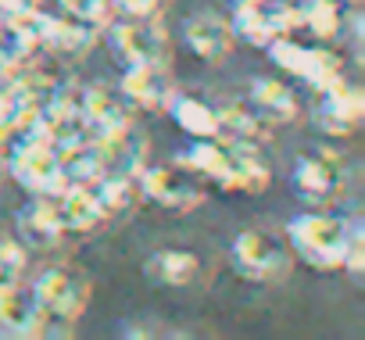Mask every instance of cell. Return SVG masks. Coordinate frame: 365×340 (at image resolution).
<instances>
[{"instance_id":"1","label":"cell","mask_w":365,"mask_h":340,"mask_svg":"<svg viewBox=\"0 0 365 340\" xmlns=\"http://www.w3.org/2000/svg\"><path fill=\"white\" fill-rule=\"evenodd\" d=\"M347 233H351V219H340V215L304 212V215H297V219L287 222V244H290V251L301 262H308L312 269H319V272L340 269Z\"/></svg>"},{"instance_id":"2","label":"cell","mask_w":365,"mask_h":340,"mask_svg":"<svg viewBox=\"0 0 365 340\" xmlns=\"http://www.w3.org/2000/svg\"><path fill=\"white\" fill-rule=\"evenodd\" d=\"M76 322L54 319L40 308L33 290L22 287V279L0 287V336L11 340H43V336H72Z\"/></svg>"},{"instance_id":"3","label":"cell","mask_w":365,"mask_h":340,"mask_svg":"<svg viewBox=\"0 0 365 340\" xmlns=\"http://www.w3.org/2000/svg\"><path fill=\"white\" fill-rule=\"evenodd\" d=\"M265 51H269L276 68L290 72L294 79L308 83L312 90H322V86H329L333 79L344 76V58L329 43H301L287 33V36L272 40Z\"/></svg>"},{"instance_id":"4","label":"cell","mask_w":365,"mask_h":340,"mask_svg":"<svg viewBox=\"0 0 365 340\" xmlns=\"http://www.w3.org/2000/svg\"><path fill=\"white\" fill-rule=\"evenodd\" d=\"M230 258L237 265V272L244 279H255V283H279L290 276V244L265 233V230H244L237 233L233 247H230Z\"/></svg>"},{"instance_id":"5","label":"cell","mask_w":365,"mask_h":340,"mask_svg":"<svg viewBox=\"0 0 365 340\" xmlns=\"http://www.w3.org/2000/svg\"><path fill=\"white\" fill-rule=\"evenodd\" d=\"M230 29L237 43L265 51L272 40L297 29V8L290 0H244V4L233 8Z\"/></svg>"},{"instance_id":"6","label":"cell","mask_w":365,"mask_h":340,"mask_svg":"<svg viewBox=\"0 0 365 340\" xmlns=\"http://www.w3.org/2000/svg\"><path fill=\"white\" fill-rule=\"evenodd\" d=\"M90 294H93V283L76 265H51L33 283V297L40 301V308L65 322H79V315L90 304Z\"/></svg>"},{"instance_id":"7","label":"cell","mask_w":365,"mask_h":340,"mask_svg":"<svg viewBox=\"0 0 365 340\" xmlns=\"http://www.w3.org/2000/svg\"><path fill=\"white\" fill-rule=\"evenodd\" d=\"M104 33L122 65H168V33L158 19H111Z\"/></svg>"},{"instance_id":"8","label":"cell","mask_w":365,"mask_h":340,"mask_svg":"<svg viewBox=\"0 0 365 340\" xmlns=\"http://www.w3.org/2000/svg\"><path fill=\"white\" fill-rule=\"evenodd\" d=\"M136 190L154 201L158 208L165 212H194L201 201H205V187L194 172H187L182 165H143L140 168V176H136Z\"/></svg>"},{"instance_id":"9","label":"cell","mask_w":365,"mask_h":340,"mask_svg":"<svg viewBox=\"0 0 365 340\" xmlns=\"http://www.w3.org/2000/svg\"><path fill=\"white\" fill-rule=\"evenodd\" d=\"M8 172L15 176V183L22 190H29L33 197H58L68 183L65 168H61V154L51 143H29L22 147L11 161H8Z\"/></svg>"},{"instance_id":"10","label":"cell","mask_w":365,"mask_h":340,"mask_svg":"<svg viewBox=\"0 0 365 340\" xmlns=\"http://www.w3.org/2000/svg\"><path fill=\"white\" fill-rule=\"evenodd\" d=\"M315 97L319 101H315V111L312 115H315V125L326 136H351L358 129V122L365 115V93L354 83H347L340 76L329 86L315 90Z\"/></svg>"},{"instance_id":"11","label":"cell","mask_w":365,"mask_h":340,"mask_svg":"<svg viewBox=\"0 0 365 340\" xmlns=\"http://www.w3.org/2000/svg\"><path fill=\"white\" fill-rule=\"evenodd\" d=\"M79 115L86 122L90 140H101V136H111V133H122V129L136 125V108L125 101L122 90H111L104 83L83 86V93H79Z\"/></svg>"},{"instance_id":"12","label":"cell","mask_w":365,"mask_h":340,"mask_svg":"<svg viewBox=\"0 0 365 340\" xmlns=\"http://www.w3.org/2000/svg\"><path fill=\"white\" fill-rule=\"evenodd\" d=\"M344 183H347V168H344V158L333 150L301 154L294 165V187L308 201H329L344 190Z\"/></svg>"},{"instance_id":"13","label":"cell","mask_w":365,"mask_h":340,"mask_svg":"<svg viewBox=\"0 0 365 340\" xmlns=\"http://www.w3.org/2000/svg\"><path fill=\"white\" fill-rule=\"evenodd\" d=\"M226 143V176L222 190L226 194H262L272 183V165L258 150V143H240V140H222Z\"/></svg>"},{"instance_id":"14","label":"cell","mask_w":365,"mask_h":340,"mask_svg":"<svg viewBox=\"0 0 365 340\" xmlns=\"http://www.w3.org/2000/svg\"><path fill=\"white\" fill-rule=\"evenodd\" d=\"M54 205H58V215H61V226H65L68 237H90V233L104 230L108 219H111V212L101 205V197L90 183L65 187L54 197Z\"/></svg>"},{"instance_id":"15","label":"cell","mask_w":365,"mask_h":340,"mask_svg":"<svg viewBox=\"0 0 365 340\" xmlns=\"http://www.w3.org/2000/svg\"><path fill=\"white\" fill-rule=\"evenodd\" d=\"M118 90L136 111H165L175 83L168 76V65H125Z\"/></svg>"},{"instance_id":"16","label":"cell","mask_w":365,"mask_h":340,"mask_svg":"<svg viewBox=\"0 0 365 340\" xmlns=\"http://www.w3.org/2000/svg\"><path fill=\"white\" fill-rule=\"evenodd\" d=\"M93 143H97V154H101L104 176H133L136 180L140 168L147 165V133H140L136 125L111 133V136H101Z\"/></svg>"},{"instance_id":"17","label":"cell","mask_w":365,"mask_h":340,"mask_svg":"<svg viewBox=\"0 0 365 340\" xmlns=\"http://www.w3.org/2000/svg\"><path fill=\"white\" fill-rule=\"evenodd\" d=\"M65 226L58 215L54 197H33L22 212H19V240L33 251H54L65 244Z\"/></svg>"},{"instance_id":"18","label":"cell","mask_w":365,"mask_h":340,"mask_svg":"<svg viewBox=\"0 0 365 340\" xmlns=\"http://www.w3.org/2000/svg\"><path fill=\"white\" fill-rule=\"evenodd\" d=\"M182 40H187L190 54H197L201 61H222V58H230V51L237 43L233 29H230V19L212 15V11L194 15L187 26H182Z\"/></svg>"},{"instance_id":"19","label":"cell","mask_w":365,"mask_h":340,"mask_svg":"<svg viewBox=\"0 0 365 340\" xmlns=\"http://www.w3.org/2000/svg\"><path fill=\"white\" fill-rule=\"evenodd\" d=\"M101 33H104V29H97V26H90V22H79V19L58 11V15H51L47 40H43V54H58V58H68V61L86 58V54L97 47Z\"/></svg>"},{"instance_id":"20","label":"cell","mask_w":365,"mask_h":340,"mask_svg":"<svg viewBox=\"0 0 365 340\" xmlns=\"http://www.w3.org/2000/svg\"><path fill=\"white\" fill-rule=\"evenodd\" d=\"M297 29H304L312 40L329 43L347 26V4L344 0H297Z\"/></svg>"},{"instance_id":"21","label":"cell","mask_w":365,"mask_h":340,"mask_svg":"<svg viewBox=\"0 0 365 340\" xmlns=\"http://www.w3.org/2000/svg\"><path fill=\"white\" fill-rule=\"evenodd\" d=\"M201 272V262L194 251H182V247H165L154 251L143 262V276L158 287H190Z\"/></svg>"},{"instance_id":"22","label":"cell","mask_w":365,"mask_h":340,"mask_svg":"<svg viewBox=\"0 0 365 340\" xmlns=\"http://www.w3.org/2000/svg\"><path fill=\"white\" fill-rule=\"evenodd\" d=\"M165 111L172 115V122H175L182 133H187V136H194V140L219 136V108H215V104H208L205 97H194V93H179V90H175Z\"/></svg>"},{"instance_id":"23","label":"cell","mask_w":365,"mask_h":340,"mask_svg":"<svg viewBox=\"0 0 365 340\" xmlns=\"http://www.w3.org/2000/svg\"><path fill=\"white\" fill-rule=\"evenodd\" d=\"M251 108L269 122V125H290L301 118V104L294 90L279 79H255L251 86Z\"/></svg>"},{"instance_id":"24","label":"cell","mask_w":365,"mask_h":340,"mask_svg":"<svg viewBox=\"0 0 365 340\" xmlns=\"http://www.w3.org/2000/svg\"><path fill=\"white\" fill-rule=\"evenodd\" d=\"M219 136L240 143H262L269 136V122L251 108V101H226L219 108Z\"/></svg>"},{"instance_id":"25","label":"cell","mask_w":365,"mask_h":340,"mask_svg":"<svg viewBox=\"0 0 365 340\" xmlns=\"http://www.w3.org/2000/svg\"><path fill=\"white\" fill-rule=\"evenodd\" d=\"M175 165H182L197 180H208V183L222 187V176H226V143L219 136H205L190 150H182Z\"/></svg>"},{"instance_id":"26","label":"cell","mask_w":365,"mask_h":340,"mask_svg":"<svg viewBox=\"0 0 365 340\" xmlns=\"http://www.w3.org/2000/svg\"><path fill=\"white\" fill-rule=\"evenodd\" d=\"M101 197V205L115 215V212H125L133 201H136V180L133 176H101L90 183Z\"/></svg>"},{"instance_id":"27","label":"cell","mask_w":365,"mask_h":340,"mask_svg":"<svg viewBox=\"0 0 365 340\" xmlns=\"http://www.w3.org/2000/svg\"><path fill=\"white\" fill-rule=\"evenodd\" d=\"M58 8H61V15H72V19H79V22L97 26V29H104V26L115 19L111 0H58Z\"/></svg>"},{"instance_id":"28","label":"cell","mask_w":365,"mask_h":340,"mask_svg":"<svg viewBox=\"0 0 365 340\" xmlns=\"http://www.w3.org/2000/svg\"><path fill=\"white\" fill-rule=\"evenodd\" d=\"M22 269H26V244L19 237L0 233V287L22 279Z\"/></svg>"},{"instance_id":"29","label":"cell","mask_w":365,"mask_h":340,"mask_svg":"<svg viewBox=\"0 0 365 340\" xmlns=\"http://www.w3.org/2000/svg\"><path fill=\"white\" fill-rule=\"evenodd\" d=\"M340 269H347L351 276H361L365 272V233H361V222L358 219H351V233H347V244H344Z\"/></svg>"},{"instance_id":"30","label":"cell","mask_w":365,"mask_h":340,"mask_svg":"<svg viewBox=\"0 0 365 340\" xmlns=\"http://www.w3.org/2000/svg\"><path fill=\"white\" fill-rule=\"evenodd\" d=\"M111 11L122 19H158L161 0H111Z\"/></svg>"},{"instance_id":"31","label":"cell","mask_w":365,"mask_h":340,"mask_svg":"<svg viewBox=\"0 0 365 340\" xmlns=\"http://www.w3.org/2000/svg\"><path fill=\"white\" fill-rule=\"evenodd\" d=\"M33 8H40V0H0V19H19Z\"/></svg>"},{"instance_id":"32","label":"cell","mask_w":365,"mask_h":340,"mask_svg":"<svg viewBox=\"0 0 365 340\" xmlns=\"http://www.w3.org/2000/svg\"><path fill=\"white\" fill-rule=\"evenodd\" d=\"M15 111H19V101H15V93H11V83L0 79V122H8Z\"/></svg>"},{"instance_id":"33","label":"cell","mask_w":365,"mask_h":340,"mask_svg":"<svg viewBox=\"0 0 365 340\" xmlns=\"http://www.w3.org/2000/svg\"><path fill=\"white\" fill-rule=\"evenodd\" d=\"M233 4H244V0H233Z\"/></svg>"}]
</instances>
